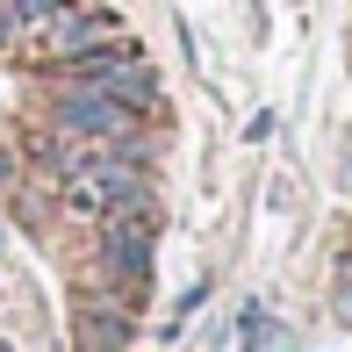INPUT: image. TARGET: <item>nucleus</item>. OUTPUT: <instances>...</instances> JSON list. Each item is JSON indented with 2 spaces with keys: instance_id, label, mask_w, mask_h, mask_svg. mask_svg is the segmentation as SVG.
<instances>
[{
  "instance_id": "3",
  "label": "nucleus",
  "mask_w": 352,
  "mask_h": 352,
  "mask_svg": "<svg viewBox=\"0 0 352 352\" xmlns=\"http://www.w3.org/2000/svg\"><path fill=\"white\" fill-rule=\"evenodd\" d=\"M151 252H158V209L101 216V266H108V280H122L130 295H144V287H151Z\"/></svg>"
},
{
  "instance_id": "4",
  "label": "nucleus",
  "mask_w": 352,
  "mask_h": 352,
  "mask_svg": "<svg viewBox=\"0 0 352 352\" xmlns=\"http://www.w3.org/2000/svg\"><path fill=\"white\" fill-rule=\"evenodd\" d=\"M29 36H36V51L51 58V65H65V58H79V51H94V43H108V36H122V22L108 8H58L51 22H36L29 29Z\"/></svg>"
},
{
  "instance_id": "5",
  "label": "nucleus",
  "mask_w": 352,
  "mask_h": 352,
  "mask_svg": "<svg viewBox=\"0 0 352 352\" xmlns=\"http://www.w3.org/2000/svg\"><path fill=\"white\" fill-rule=\"evenodd\" d=\"M79 345H130V324H122L116 302H108V309H87V324H79Z\"/></svg>"
},
{
  "instance_id": "7",
  "label": "nucleus",
  "mask_w": 352,
  "mask_h": 352,
  "mask_svg": "<svg viewBox=\"0 0 352 352\" xmlns=\"http://www.w3.org/2000/svg\"><path fill=\"white\" fill-rule=\"evenodd\" d=\"M22 36V22H14V0H0V43H14Z\"/></svg>"
},
{
  "instance_id": "1",
  "label": "nucleus",
  "mask_w": 352,
  "mask_h": 352,
  "mask_svg": "<svg viewBox=\"0 0 352 352\" xmlns=\"http://www.w3.org/2000/svg\"><path fill=\"white\" fill-rule=\"evenodd\" d=\"M65 79H79V87H101V94H116V101H130L137 116H151V108H158V72L144 65V51H130L122 36H108V43H94V51L65 58Z\"/></svg>"
},
{
  "instance_id": "8",
  "label": "nucleus",
  "mask_w": 352,
  "mask_h": 352,
  "mask_svg": "<svg viewBox=\"0 0 352 352\" xmlns=\"http://www.w3.org/2000/svg\"><path fill=\"white\" fill-rule=\"evenodd\" d=\"M8 180H14V158H8V151H0V187H8Z\"/></svg>"
},
{
  "instance_id": "6",
  "label": "nucleus",
  "mask_w": 352,
  "mask_h": 352,
  "mask_svg": "<svg viewBox=\"0 0 352 352\" xmlns=\"http://www.w3.org/2000/svg\"><path fill=\"white\" fill-rule=\"evenodd\" d=\"M58 8H65V0H14V22H22V29H36V22H51Z\"/></svg>"
},
{
  "instance_id": "2",
  "label": "nucleus",
  "mask_w": 352,
  "mask_h": 352,
  "mask_svg": "<svg viewBox=\"0 0 352 352\" xmlns=\"http://www.w3.org/2000/svg\"><path fill=\"white\" fill-rule=\"evenodd\" d=\"M137 108L130 101H116V94H101V87H72L51 101V130H65V137H87V144H116V137H130L137 130Z\"/></svg>"
}]
</instances>
